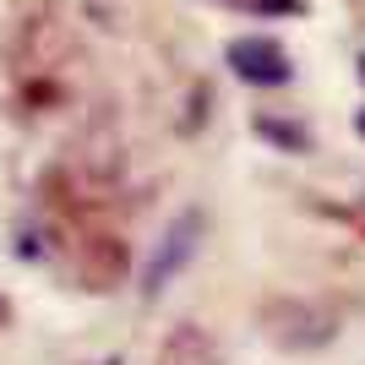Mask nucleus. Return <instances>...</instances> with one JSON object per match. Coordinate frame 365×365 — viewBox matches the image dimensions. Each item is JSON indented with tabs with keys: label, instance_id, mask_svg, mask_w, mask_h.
I'll use <instances>...</instances> for the list:
<instances>
[{
	"label": "nucleus",
	"instance_id": "nucleus-5",
	"mask_svg": "<svg viewBox=\"0 0 365 365\" xmlns=\"http://www.w3.org/2000/svg\"><path fill=\"white\" fill-rule=\"evenodd\" d=\"M262 16H305V0H245Z\"/></svg>",
	"mask_w": 365,
	"mask_h": 365
},
{
	"label": "nucleus",
	"instance_id": "nucleus-4",
	"mask_svg": "<svg viewBox=\"0 0 365 365\" xmlns=\"http://www.w3.org/2000/svg\"><path fill=\"white\" fill-rule=\"evenodd\" d=\"M262 142H273V148H284V153H311V131L305 125H294V120H273V115H257V125H251Z\"/></svg>",
	"mask_w": 365,
	"mask_h": 365
},
{
	"label": "nucleus",
	"instance_id": "nucleus-2",
	"mask_svg": "<svg viewBox=\"0 0 365 365\" xmlns=\"http://www.w3.org/2000/svg\"><path fill=\"white\" fill-rule=\"evenodd\" d=\"M262 322H267V338L284 344V349H317V344H327V338L338 333L333 311H322V305H300V300L267 305Z\"/></svg>",
	"mask_w": 365,
	"mask_h": 365
},
{
	"label": "nucleus",
	"instance_id": "nucleus-8",
	"mask_svg": "<svg viewBox=\"0 0 365 365\" xmlns=\"http://www.w3.org/2000/svg\"><path fill=\"white\" fill-rule=\"evenodd\" d=\"M360 82H365V55H360Z\"/></svg>",
	"mask_w": 365,
	"mask_h": 365
},
{
	"label": "nucleus",
	"instance_id": "nucleus-3",
	"mask_svg": "<svg viewBox=\"0 0 365 365\" xmlns=\"http://www.w3.org/2000/svg\"><path fill=\"white\" fill-rule=\"evenodd\" d=\"M197 235H202V218L197 213H180L175 224L164 229V240H158V251H153V262H148V278H142V294H148V300L180 273L185 262L197 257Z\"/></svg>",
	"mask_w": 365,
	"mask_h": 365
},
{
	"label": "nucleus",
	"instance_id": "nucleus-7",
	"mask_svg": "<svg viewBox=\"0 0 365 365\" xmlns=\"http://www.w3.org/2000/svg\"><path fill=\"white\" fill-rule=\"evenodd\" d=\"M354 131H360V137H365V109H360V115H354Z\"/></svg>",
	"mask_w": 365,
	"mask_h": 365
},
{
	"label": "nucleus",
	"instance_id": "nucleus-1",
	"mask_svg": "<svg viewBox=\"0 0 365 365\" xmlns=\"http://www.w3.org/2000/svg\"><path fill=\"white\" fill-rule=\"evenodd\" d=\"M224 61H229V71L240 76V82H251V88H284V82H294L289 49L278 44V38H267V33H245V38H229Z\"/></svg>",
	"mask_w": 365,
	"mask_h": 365
},
{
	"label": "nucleus",
	"instance_id": "nucleus-6",
	"mask_svg": "<svg viewBox=\"0 0 365 365\" xmlns=\"http://www.w3.org/2000/svg\"><path fill=\"white\" fill-rule=\"evenodd\" d=\"M0 327H11V300H6V289H0Z\"/></svg>",
	"mask_w": 365,
	"mask_h": 365
}]
</instances>
